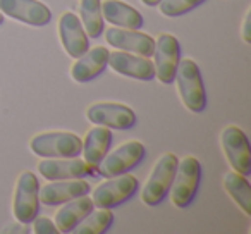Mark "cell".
Wrapping results in <instances>:
<instances>
[{
	"mask_svg": "<svg viewBox=\"0 0 251 234\" xmlns=\"http://www.w3.org/2000/svg\"><path fill=\"white\" fill-rule=\"evenodd\" d=\"M222 150L234 172L250 176L251 172V148L244 131L237 126H227L220 134Z\"/></svg>",
	"mask_w": 251,
	"mask_h": 234,
	"instance_id": "obj_10",
	"label": "cell"
},
{
	"mask_svg": "<svg viewBox=\"0 0 251 234\" xmlns=\"http://www.w3.org/2000/svg\"><path fill=\"white\" fill-rule=\"evenodd\" d=\"M224 189L246 215H251V188L246 176L230 171L224 176Z\"/></svg>",
	"mask_w": 251,
	"mask_h": 234,
	"instance_id": "obj_21",
	"label": "cell"
},
{
	"mask_svg": "<svg viewBox=\"0 0 251 234\" xmlns=\"http://www.w3.org/2000/svg\"><path fill=\"white\" fill-rule=\"evenodd\" d=\"M174 81L177 83V91L181 97L184 107L189 112H200L205 110L206 107V91L205 84L201 79V73H200L198 64L193 59H182L177 64V71H176Z\"/></svg>",
	"mask_w": 251,
	"mask_h": 234,
	"instance_id": "obj_1",
	"label": "cell"
},
{
	"mask_svg": "<svg viewBox=\"0 0 251 234\" xmlns=\"http://www.w3.org/2000/svg\"><path fill=\"white\" fill-rule=\"evenodd\" d=\"M81 154L83 160L91 167H97L98 162L108 154L112 145V130L105 126H95L86 133L84 140H81Z\"/></svg>",
	"mask_w": 251,
	"mask_h": 234,
	"instance_id": "obj_20",
	"label": "cell"
},
{
	"mask_svg": "<svg viewBox=\"0 0 251 234\" xmlns=\"http://www.w3.org/2000/svg\"><path fill=\"white\" fill-rule=\"evenodd\" d=\"M90 193V184L88 181L81 179H59V181H52L45 186H40L38 189V198L40 203L43 205H60L64 202L76 198V196H83Z\"/></svg>",
	"mask_w": 251,
	"mask_h": 234,
	"instance_id": "obj_16",
	"label": "cell"
},
{
	"mask_svg": "<svg viewBox=\"0 0 251 234\" xmlns=\"http://www.w3.org/2000/svg\"><path fill=\"white\" fill-rule=\"evenodd\" d=\"M81 25L88 38H98L103 33V16L100 0H79Z\"/></svg>",
	"mask_w": 251,
	"mask_h": 234,
	"instance_id": "obj_22",
	"label": "cell"
},
{
	"mask_svg": "<svg viewBox=\"0 0 251 234\" xmlns=\"http://www.w3.org/2000/svg\"><path fill=\"white\" fill-rule=\"evenodd\" d=\"M101 16L103 21H108L115 28L140 29L143 26V16L129 4L122 0H105L101 2Z\"/></svg>",
	"mask_w": 251,
	"mask_h": 234,
	"instance_id": "obj_18",
	"label": "cell"
},
{
	"mask_svg": "<svg viewBox=\"0 0 251 234\" xmlns=\"http://www.w3.org/2000/svg\"><path fill=\"white\" fill-rule=\"evenodd\" d=\"M33 222V231L36 234H59V229H57L55 222L49 217H38L31 220Z\"/></svg>",
	"mask_w": 251,
	"mask_h": 234,
	"instance_id": "obj_25",
	"label": "cell"
},
{
	"mask_svg": "<svg viewBox=\"0 0 251 234\" xmlns=\"http://www.w3.org/2000/svg\"><path fill=\"white\" fill-rule=\"evenodd\" d=\"M107 66H110L114 73L126 78H133V79L150 81L155 78L153 60H150V57L136 55V53L124 52V50H115L108 53Z\"/></svg>",
	"mask_w": 251,
	"mask_h": 234,
	"instance_id": "obj_12",
	"label": "cell"
},
{
	"mask_svg": "<svg viewBox=\"0 0 251 234\" xmlns=\"http://www.w3.org/2000/svg\"><path fill=\"white\" fill-rule=\"evenodd\" d=\"M138 179L129 172L107 178V181L100 182L91 193V202L95 207L100 208H114L121 203L133 198V195L138 191Z\"/></svg>",
	"mask_w": 251,
	"mask_h": 234,
	"instance_id": "obj_6",
	"label": "cell"
},
{
	"mask_svg": "<svg viewBox=\"0 0 251 234\" xmlns=\"http://www.w3.org/2000/svg\"><path fill=\"white\" fill-rule=\"evenodd\" d=\"M158 2L160 0H141V4L147 5V7H155V5H158Z\"/></svg>",
	"mask_w": 251,
	"mask_h": 234,
	"instance_id": "obj_27",
	"label": "cell"
},
{
	"mask_svg": "<svg viewBox=\"0 0 251 234\" xmlns=\"http://www.w3.org/2000/svg\"><path fill=\"white\" fill-rule=\"evenodd\" d=\"M200 179H201V164L198 158L188 155L179 160L171 189H169L172 205L177 208H186L191 205L198 191Z\"/></svg>",
	"mask_w": 251,
	"mask_h": 234,
	"instance_id": "obj_2",
	"label": "cell"
},
{
	"mask_svg": "<svg viewBox=\"0 0 251 234\" xmlns=\"http://www.w3.org/2000/svg\"><path fill=\"white\" fill-rule=\"evenodd\" d=\"M59 36L64 50H66V53L71 59H77L90 49V43H88L90 38H88L83 25H81V19L71 11L64 12L60 16Z\"/></svg>",
	"mask_w": 251,
	"mask_h": 234,
	"instance_id": "obj_14",
	"label": "cell"
},
{
	"mask_svg": "<svg viewBox=\"0 0 251 234\" xmlns=\"http://www.w3.org/2000/svg\"><path fill=\"white\" fill-rule=\"evenodd\" d=\"M93 202H91V198H88V195L76 196L69 202H64V205L55 213V220H53L59 233H73L74 227L93 210Z\"/></svg>",
	"mask_w": 251,
	"mask_h": 234,
	"instance_id": "obj_19",
	"label": "cell"
},
{
	"mask_svg": "<svg viewBox=\"0 0 251 234\" xmlns=\"http://www.w3.org/2000/svg\"><path fill=\"white\" fill-rule=\"evenodd\" d=\"M2 23H4V14L0 12V25H2Z\"/></svg>",
	"mask_w": 251,
	"mask_h": 234,
	"instance_id": "obj_29",
	"label": "cell"
},
{
	"mask_svg": "<svg viewBox=\"0 0 251 234\" xmlns=\"http://www.w3.org/2000/svg\"><path fill=\"white\" fill-rule=\"evenodd\" d=\"M38 178L31 171H25L19 174L18 184H16L14 189V202H12V212H14L18 222L31 224V220L38 215Z\"/></svg>",
	"mask_w": 251,
	"mask_h": 234,
	"instance_id": "obj_8",
	"label": "cell"
},
{
	"mask_svg": "<svg viewBox=\"0 0 251 234\" xmlns=\"http://www.w3.org/2000/svg\"><path fill=\"white\" fill-rule=\"evenodd\" d=\"M38 171L49 181L59 179H81L91 174L93 167L88 165L83 158L62 157V158H43L38 162Z\"/></svg>",
	"mask_w": 251,
	"mask_h": 234,
	"instance_id": "obj_15",
	"label": "cell"
},
{
	"mask_svg": "<svg viewBox=\"0 0 251 234\" xmlns=\"http://www.w3.org/2000/svg\"><path fill=\"white\" fill-rule=\"evenodd\" d=\"M105 42L117 50L143 57H151L155 50V40L147 33H141L140 29H124L114 26L105 31Z\"/></svg>",
	"mask_w": 251,
	"mask_h": 234,
	"instance_id": "obj_13",
	"label": "cell"
},
{
	"mask_svg": "<svg viewBox=\"0 0 251 234\" xmlns=\"http://www.w3.org/2000/svg\"><path fill=\"white\" fill-rule=\"evenodd\" d=\"M0 12L29 26H45L52 21V11L40 0H0Z\"/></svg>",
	"mask_w": 251,
	"mask_h": 234,
	"instance_id": "obj_11",
	"label": "cell"
},
{
	"mask_svg": "<svg viewBox=\"0 0 251 234\" xmlns=\"http://www.w3.org/2000/svg\"><path fill=\"white\" fill-rule=\"evenodd\" d=\"M155 78L160 81L162 84H171L174 81L176 71H177V64L181 60V45L179 40L171 33H162L155 40Z\"/></svg>",
	"mask_w": 251,
	"mask_h": 234,
	"instance_id": "obj_9",
	"label": "cell"
},
{
	"mask_svg": "<svg viewBox=\"0 0 251 234\" xmlns=\"http://www.w3.org/2000/svg\"><path fill=\"white\" fill-rule=\"evenodd\" d=\"M250 16H251V11L248 9L246 14H244V19H243V33H241L246 45H250V43H251V38H250Z\"/></svg>",
	"mask_w": 251,
	"mask_h": 234,
	"instance_id": "obj_26",
	"label": "cell"
},
{
	"mask_svg": "<svg viewBox=\"0 0 251 234\" xmlns=\"http://www.w3.org/2000/svg\"><path fill=\"white\" fill-rule=\"evenodd\" d=\"M86 119L95 126L127 131L136 124V114L127 105L115 104V102H97L86 108Z\"/></svg>",
	"mask_w": 251,
	"mask_h": 234,
	"instance_id": "obj_7",
	"label": "cell"
},
{
	"mask_svg": "<svg viewBox=\"0 0 251 234\" xmlns=\"http://www.w3.org/2000/svg\"><path fill=\"white\" fill-rule=\"evenodd\" d=\"M145 150L143 143L138 140L126 141V143L119 145L117 148L107 154L98 165L95 167V171L103 178H114V176L124 174L129 172L136 167L138 164H141V160L145 158Z\"/></svg>",
	"mask_w": 251,
	"mask_h": 234,
	"instance_id": "obj_5",
	"label": "cell"
},
{
	"mask_svg": "<svg viewBox=\"0 0 251 234\" xmlns=\"http://www.w3.org/2000/svg\"><path fill=\"white\" fill-rule=\"evenodd\" d=\"M112 222H114V212L112 208H100L91 210L79 224L73 229L76 234H103L110 229Z\"/></svg>",
	"mask_w": 251,
	"mask_h": 234,
	"instance_id": "obj_23",
	"label": "cell"
},
{
	"mask_svg": "<svg viewBox=\"0 0 251 234\" xmlns=\"http://www.w3.org/2000/svg\"><path fill=\"white\" fill-rule=\"evenodd\" d=\"M28 233V229L26 227H9V229H5V233Z\"/></svg>",
	"mask_w": 251,
	"mask_h": 234,
	"instance_id": "obj_28",
	"label": "cell"
},
{
	"mask_svg": "<svg viewBox=\"0 0 251 234\" xmlns=\"http://www.w3.org/2000/svg\"><path fill=\"white\" fill-rule=\"evenodd\" d=\"M205 0H160L158 11L165 18H179L182 14H188L189 11L201 5Z\"/></svg>",
	"mask_w": 251,
	"mask_h": 234,
	"instance_id": "obj_24",
	"label": "cell"
},
{
	"mask_svg": "<svg viewBox=\"0 0 251 234\" xmlns=\"http://www.w3.org/2000/svg\"><path fill=\"white\" fill-rule=\"evenodd\" d=\"M108 50L105 47H93L88 49L81 57H77L76 62L71 67V78L76 83H86L100 76L107 67Z\"/></svg>",
	"mask_w": 251,
	"mask_h": 234,
	"instance_id": "obj_17",
	"label": "cell"
},
{
	"mask_svg": "<svg viewBox=\"0 0 251 234\" xmlns=\"http://www.w3.org/2000/svg\"><path fill=\"white\" fill-rule=\"evenodd\" d=\"M177 155L176 154H164L153 165L143 189H141V202L148 207H155L167 198L169 189H171L172 179H174L176 169H177Z\"/></svg>",
	"mask_w": 251,
	"mask_h": 234,
	"instance_id": "obj_3",
	"label": "cell"
},
{
	"mask_svg": "<svg viewBox=\"0 0 251 234\" xmlns=\"http://www.w3.org/2000/svg\"><path fill=\"white\" fill-rule=\"evenodd\" d=\"M81 138L67 131H50L35 134L29 141V150L36 157L62 158L77 157L81 154Z\"/></svg>",
	"mask_w": 251,
	"mask_h": 234,
	"instance_id": "obj_4",
	"label": "cell"
}]
</instances>
